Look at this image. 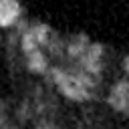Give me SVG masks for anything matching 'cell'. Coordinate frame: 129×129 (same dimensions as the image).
<instances>
[{
  "label": "cell",
  "instance_id": "1",
  "mask_svg": "<svg viewBox=\"0 0 129 129\" xmlns=\"http://www.w3.org/2000/svg\"><path fill=\"white\" fill-rule=\"evenodd\" d=\"M109 109L117 111V113H123L125 107L129 105V79L127 77H121L117 81H113V85L109 87V93L105 97Z\"/></svg>",
  "mask_w": 129,
  "mask_h": 129
},
{
  "label": "cell",
  "instance_id": "2",
  "mask_svg": "<svg viewBox=\"0 0 129 129\" xmlns=\"http://www.w3.org/2000/svg\"><path fill=\"white\" fill-rule=\"evenodd\" d=\"M22 18V6L18 0H0V22L6 30L14 28Z\"/></svg>",
  "mask_w": 129,
  "mask_h": 129
},
{
  "label": "cell",
  "instance_id": "3",
  "mask_svg": "<svg viewBox=\"0 0 129 129\" xmlns=\"http://www.w3.org/2000/svg\"><path fill=\"white\" fill-rule=\"evenodd\" d=\"M22 60H24V69L32 75H42L46 77V73L50 71V62H48V54L40 48V50H34V52H28V54H22Z\"/></svg>",
  "mask_w": 129,
  "mask_h": 129
},
{
  "label": "cell",
  "instance_id": "4",
  "mask_svg": "<svg viewBox=\"0 0 129 129\" xmlns=\"http://www.w3.org/2000/svg\"><path fill=\"white\" fill-rule=\"evenodd\" d=\"M91 42H93V40H89V36H85V34H81V32L67 36V58L79 60V58L87 52V48L91 46Z\"/></svg>",
  "mask_w": 129,
  "mask_h": 129
},
{
  "label": "cell",
  "instance_id": "5",
  "mask_svg": "<svg viewBox=\"0 0 129 129\" xmlns=\"http://www.w3.org/2000/svg\"><path fill=\"white\" fill-rule=\"evenodd\" d=\"M32 129H60L56 121H36L32 125Z\"/></svg>",
  "mask_w": 129,
  "mask_h": 129
},
{
  "label": "cell",
  "instance_id": "6",
  "mask_svg": "<svg viewBox=\"0 0 129 129\" xmlns=\"http://www.w3.org/2000/svg\"><path fill=\"white\" fill-rule=\"evenodd\" d=\"M121 71H123V75L129 79V54L121 58Z\"/></svg>",
  "mask_w": 129,
  "mask_h": 129
},
{
  "label": "cell",
  "instance_id": "7",
  "mask_svg": "<svg viewBox=\"0 0 129 129\" xmlns=\"http://www.w3.org/2000/svg\"><path fill=\"white\" fill-rule=\"evenodd\" d=\"M77 129H93V127H89V125H79Z\"/></svg>",
  "mask_w": 129,
  "mask_h": 129
}]
</instances>
